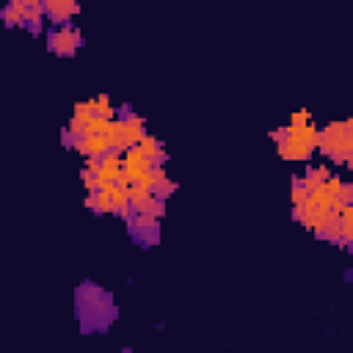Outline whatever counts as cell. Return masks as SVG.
Segmentation results:
<instances>
[{
    "mask_svg": "<svg viewBox=\"0 0 353 353\" xmlns=\"http://www.w3.org/2000/svg\"><path fill=\"white\" fill-rule=\"evenodd\" d=\"M44 41H47V50H50V52H55V55H61V58H72V55L83 47V33H80L72 22H66V25H52V28L47 30Z\"/></svg>",
    "mask_w": 353,
    "mask_h": 353,
    "instance_id": "3",
    "label": "cell"
},
{
    "mask_svg": "<svg viewBox=\"0 0 353 353\" xmlns=\"http://www.w3.org/2000/svg\"><path fill=\"white\" fill-rule=\"evenodd\" d=\"M80 11L77 0H44V14L52 25H66Z\"/></svg>",
    "mask_w": 353,
    "mask_h": 353,
    "instance_id": "5",
    "label": "cell"
},
{
    "mask_svg": "<svg viewBox=\"0 0 353 353\" xmlns=\"http://www.w3.org/2000/svg\"><path fill=\"white\" fill-rule=\"evenodd\" d=\"M309 121H312V119H309V110H295L292 119H290V124H295V127H298V124H309Z\"/></svg>",
    "mask_w": 353,
    "mask_h": 353,
    "instance_id": "7",
    "label": "cell"
},
{
    "mask_svg": "<svg viewBox=\"0 0 353 353\" xmlns=\"http://www.w3.org/2000/svg\"><path fill=\"white\" fill-rule=\"evenodd\" d=\"M127 232L132 243L138 245H157L160 243V218L146 215V212H132L127 218Z\"/></svg>",
    "mask_w": 353,
    "mask_h": 353,
    "instance_id": "4",
    "label": "cell"
},
{
    "mask_svg": "<svg viewBox=\"0 0 353 353\" xmlns=\"http://www.w3.org/2000/svg\"><path fill=\"white\" fill-rule=\"evenodd\" d=\"M328 176H331V171H328L325 165H312V168L303 174V179H306V188H309V190L320 188V185H323Z\"/></svg>",
    "mask_w": 353,
    "mask_h": 353,
    "instance_id": "6",
    "label": "cell"
},
{
    "mask_svg": "<svg viewBox=\"0 0 353 353\" xmlns=\"http://www.w3.org/2000/svg\"><path fill=\"white\" fill-rule=\"evenodd\" d=\"M116 303L113 295L99 287L97 281H83L77 287V320L83 334H102L116 320Z\"/></svg>",
    "mask_w": 353,
    "mask_h": 353,
    "instance_id": "1",
    "label": "cell"
},
{
    "mask_svg": "<svg viewBox=\"0 0 353 353\" xmlns=\"http://www.w3.org/2000/svg\"><path fill=\"white\" fill-rule=\"evenodd\" d=\"M317 127L309 124H290L281 130H273V141L279 143V154L284 160H309L312 152L317 149Z\"/></svg>",
    "mask_w": 353,
    "mask_h": 353,
    "instance_id": "2",
    "label": "cell"
}]
</instances>
